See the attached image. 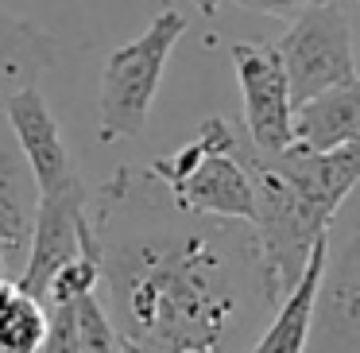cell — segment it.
Listing matches in <instances>:
<instances>
[{"label":"cell","mask_w":360,"mask_h":353,"mask_svg":"<svg viewBox=\"0 0 360 353\" xmlns=\"http://www.w3.org/2000/svg\"><path fill=\"white\" fill-rule=\"evenodd\" d=\"M89 225L120 337L155 353H248L271 311L252 225L179 210L132 167L97 190Z\"/></svg>","instance_id":"6da1fadb"},{"label":"cell","mask_w":360,"mask_h":353,"mask_svg":"<svg viewBox=\"0 0 360 353\" xmlns=\"http://www.w3.org/2000/svg\"><path fill=\"white\" fill-rule=\"evenodd\" d=\"M236 156L252 182V237L259 249L267 303H279L295 287L306 264V252L318 237L329 233L337 210L360 175V144H345L333 151H306L287 144L283 151H259L236 128Z\"/></svg>","instance_id":"7a4b0ae2"},{"label":"cell","mask_w":360,"mask_h":353,"mask_svg":"<svg viewBox=\"0 0 360 353\" xmlns=\"http://www.w3.org/2000/svg\"><path fill=\"white\" fill-rule=\"evenodd\" d=\"M148 171L186 213L244 221V225H252L256 218L248 171L236 156V128L221 113L205 117L186 148H179L174 156H159Z\"/></svg>","instance_id":"3957f363"},{"label":"cell","mask_w":360,"mask_h":353,"mask_svg":"<svg viewBox=\"0 0 360 353\" xmlns=\"http://www.w3.org/2000/svg\"><path fill=\"white\" fill-rule=\"evenodd\" d=\"M186 35V16L179 8H159V16L105 58L101 94H97V140H136L151 117L167 58Z\"/></svg>","instance_id":"277c9868"},{"label":"cell","mask_w":360,"mask_h":353,"mask_svg":"<svg viewBox=\"0 0 360 353\" xmlns=\"http://www.w3.org/2000/svg\"><path fill=\"white\" fill-rule=\"evenodd\" d=\"M290 86V101H306L333 86L356 82V55H352V24L337 0H321L306 8L279 43H271Z\"/></svg>","instance_id":"5b68a950"},{"label":"cell","mask_w":360,"mask_h":353,"mask_svg":"<svg viewBox=\"0 0 360 353\" xmlns=\"http://www.w3.org/2000/svg\"><path fill=\"white\" fill-rule=\"evenodd\" d=\"M74 256H97L94 225H89V198H86L82 179L39 198L32 244H27L24 272L16 275V287H24L27 295H35L43 303L51 275L63 264H70Z\"/></svg>","instance_id":"8992f818"},{"label":"cell","mask_w":360,"mask_h":353,"mask_svg":"<svg viewBox=\"0 0 360 353\" xmlns=\"http://www.w3.org/2000/svg\"><path fill=\"white\" fill-rule=\"evenodd\" d=\"M233 70L244 97V136L259 151H283L290 144V86L271 43H233Z\"/></svg>","instance_id":"52a82bcc"},{"label":"cell","mask_w":360,"mask_h":353,"mask_svg":"<svg viewBox=\"0 0 360 353\" xmlns=\"http://www.w3.org/2000/svg\"><path fill=\"white\" fill-rule=\"evenodd\" d=\"M0 120H4V128L12 132V140H16L20 156H24L35 187H39V198L55 194L66 182L78 179V167H74L70 151H66L58 120H55V113H51L47 97L39 94V86L20 89L16 97H8L4 109H0Z\"/></svg>","instance_id":"ba28073f"},{"label":"cell","mask_w":360,"mask_h":353,"mask_svg":"<svg viewBox=\"0 0 360 353\" xmlns=\"http://www.w3.org/2000/svg\"><path fill=\"white\" fill-rule=\"evenodd\" d=\"M35 210H39V187H35L12 132L0 120V272L12 283L24 272Z\"/></svg>","instance_id":"9c48e42d"},{"label":"cell","mask_w":360,"mask_h":353,"mask_svg":"<svg viewBox=\"0 0 360 353\" xmlns=\"http://www.w3.org/2000/svg\"><path fill=\"white\" fill-rule=\"evenodd\" d=\"M329 268V233L314 241V249L306 252V264L298 272L295 287L271 306V322L259 326V334L252 337L248 353H306L314 330V314H318V295L326 283Z\"/></svg>","instance_id":"30bf717a"},{"label":"cell","mask_w":360,"mask_h":353,"mask_svg":"<svg viewBox=\"0 0 360 353\" xmlns=\"http://www.w3.org/2000/svg\"><path fill=\"white\" fill-rule=\"evenodd\" d=\"M290 144L306 151H333L345 144H360L356 82H345V86L298 101L290 113Z\"/></svg>","instance_id":"8fae6325"},{"label":"cell","mask_w":360,"mask_h":353,"mask_svg":"<svg viewBox=\"0 0 360 353\" xmlns=\"http://www.w3.org/2000/svg\"><path fill=\"white\" fill-rule=\"evenodd\" d=\"M55 66V39L35 20L12 16L0 8V109L20 89L39 86V78Z\"/></svg>","instance_id":"7c38bea8"},{"label":"cell","mask_w":360,"mask_h":353,"mask_svg":"<svg viewBox=\"0 0 360 353\" xmlns=\"http://www.w3.org/2000/svg\"><path fill=\"white\" fill-rule=\"evenodd\" d=\"M47 337V306L12 280H0V353H39Z\"/></svg>","instance_id":"4fadbf2b"},{"label":"cell","mask_w":360,"mask_h":353,"mask_svg":"<svg viewBox=\"0 0 360 353\" xmlns=\"http://www.w3.org/2000/svg\"><path fill=\"white\" fill-rule=\"evenodd\" d=\"M74 337H78V353H120V330L112 326L97 291L74 299Z\"/></svg>","instance_id":"5bb4252c"},{"label":"cell","mask_w":360,"mask_h":353,"mask_svg":"<svg viewBox=\"0 0 360 353\" xmlns=\"http://www.w3.org/2000/svg\"><path fill=\"white\" fill-rule=\"evenodd\" d=\"M101 283V268H97V256H74L70 264H63L47 283V295H43V306H63L74 303V299L97 291Z\"/></svg>","instance_id":"9a60e30c"},{"label":"cell","mask_w":360,"mask_h":353,"mask_svg":"<svg viewBox=\"0 0 360 353\" xmlns=\"http://www.w3.org/2000/svg\"><path fill=\"white\" fill-rule=\"evenodd\" d=\"M39 353H78V337H74V303L47 306V337H43Z\"/></svg>","instance_id":"2e32d148"},{"label":"cell","mask_w":360,"mask_h":353,"mask_svg":"<svg viewBox=\"0 0 360 353\" xmlns=\"http://www.w3.org/2000/svg\"><path fill=\"white\" fill-rule=\"evenodd\" d=\"M240 8H252V12H264V16H279V20H298L306 8L321 4V0H236Z\"/></svg>","instance_id":"e0dca14e"},{"label":"cell","mask_w":360,"mask_h":353,"mask_svg":"<svg viewBox=\"0 0 360 353\" xmlns=\"http://www.w3.org/2000/svg\"><path fill=\"white\" fill-rule=\"evenodd\" d=\"M221 4H225V0H194V8L202 12L205 20H213V16H217V12H221Z\"/></svg>","instance_id":"ac0fdd59"},{"label":"cell","mask_w":360,"mask_h":353,"mask_svg":"<svg viewBox=\"0 0 360 353\" xmlns=\"http://www.w3.org/2000/svg\"><path fill=\"white\" fill-rule=\"evenodd\" d=\"M120 353H155V349H148V345L132 342V337H120Z\"/></svg>","instance_id":"d6986e66"},{"label":"cell","mask_w":360,"mask_h":353,"mask_svg":"<svg viewBox=\"0 0 360 353\" xmlns=\"http://www.w3.org/2000/svg\"><path fill=\"white\" fill-rule=\"evenodd\" d=\"M0 280H4V272H0Z\"/></svg>","instance_id":"ffe728a7"}]
</instances>
